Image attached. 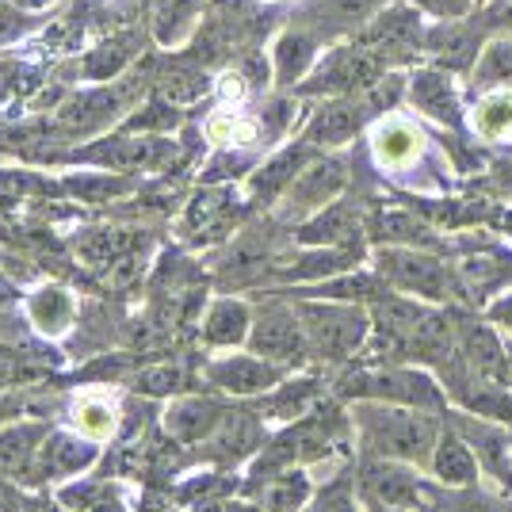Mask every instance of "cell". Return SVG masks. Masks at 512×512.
I'll return each instance as SVG.
<instances>
[{
    "instance_id": "1",
    "label": "cell",
    "mask_w": 512,
    "mask_h": 512,
    "mask_svg": "<svg viewBox=\"0 0 512 512\" xmlns=\"http://www.w3.org/2000/svg\"><path fill=\"white\" fill-rule=\"evenodd\" d=\"M360 432L367 448L386 459H425L436 444V421L417 413V409H390V406H363Z\"/></svg>"
},
{
    "instance_id": "2",
    "label": "cell",
    "mask_w": 512,
    "mask_h": 512,
    "mask_svg": "<svg viewBox=\"0 0 512 512\" xmlns=\"http://www.w3.org/2000/svg\"><path fill=\"white\" fill-rule=\"evenodd\" d=\"M299 318L302 329H306V341L321 360H348L363 344V333H367V318L356 306L306 302V306H299Z\"/></svg>"
},
{
    "instance_id": "3",
    "label": "cell",
    "mask_w": 512,
    "mask_h": 512,
    "mask_svg": "<svg viewBox=\"0 0 512 512\" xmlns=\"http://www.w3.org/2000/svg\"><path fill=\"white\" fill-rule=\"evenodd\" d=\"M341 394L352 398H379V402H402V406H440L436 386L417 371H379V375H352L341 383Z\"/></svg>"
},
{
    "instance_id": "4",
    "label": "cell",
    "mask_w": 512,
    "mask_h": 512,
    "mask_svg": "<svg viewBox=\"0 0 512 512\" xmlns=\"http://www.w3.org/2000/svg\"><path fill=\"white\" fill-rule=\"evenodd\" d=\"M249 348L256 356L283 367V363H299L310 341H306V329H302V318L295 310H268L256 318L253 333H249Z\"/></svg>"
},
{
    "instance_id": "5",
    "label": "cell",
    "mask_w": 512,
    "mask_h": 512,
    "mask_svg": "<svg viewBox=\"0 0 512 512\" xmlns=\"http://www.w3.org/2000/svg\"><path fill=\"white\" fill-rule=\"evenodd\" d=\"M207 379L230 394H264V390L279 386L283 367L256 356V352L253 356H226V360H214L207 367Z\"/></svg>"
},
{
    "instance_id": "6",
    "label": "cell",
    "mask_w": 512,
    "mask_h": 512,
    "mask_svg": "<svg viewBox=\"0 0 512 512\" xmlns=\"http://www.w3.org/2000/svg\"><path fill=\"white\" fill-rule=\"evenodd\" d=\"M360 490L367 501L386 505V509H409V505H417V497H421L417 478H413L406 467L383 463V459H371V463L360 470Z\"/></svg>"
},
{
    "instance_id": "7",
    "label": "cell",
    "mask_w": 512,
    "mask_h": 512,
    "mask_svg": "<svg viewBox=\"0 0 512 512\" xmlns=\"http://www.w3.org/2000/svg\"><path fill=\"white\" fill-rule=\"evenodd\" d=\"M222 421H226V409L218 406L214 398H176L165 409L161 428L176 444H199V440H211V432Z\"/></svg>"
},
{
    "instance_id": "8",
    "label": "cell",
    "mask_w": 512,
    "mask_h": 512,
    "mask_svg": "<svg viewBox=\"0 0 512 512\" xmlns=\"http://www.w3.org/2000/svg\"><path fill=\"white\" fill-rule=\"evenodd\" d=\"M383 264V276L406 291H417V295H428V299H444L451 287L444 268L432 260V256L421 253H383L379 256Z\"/></svg>"
},
{
    "instance_id": "9",
    "label": "cell",
    "mask_w": 512,
    "mask_h": 512,
    "mask_svg": "<svg viewBox=\"0 0 512 512\" xmlns=\"http://www.w3.org/2000/svg\"><path fill=\"white\" fill-rule=\"evenodd\" d=\"M253 333V318H249V306L237 299H218L207 310V321H203V337L207 344H218V348H234V344L249 341Z\"/></svg>"
},
{
    "instance_id": "10",
    "label": "cell",
    "mask_w": 512,
    "mask_h": 512,
    "mask_svg": "<svg viewBox=\"0 0 512 512\" xmlns=\"http://www.w3.org/2000/svg\"><path fill=\"white\" fill-rule=\"evenodd\" d=\"M69 421H73V432H81L88 440L104 444V440H111L115 425H119V409H115V402L107 398L104 390H88V394H81L73 402Z\"/></svg>"
},
{
    "instance_id": "11",
    "label": "cell",
    "mask_w": 512,
    "mask_h": 512,
    "mask_svg": "<svg viewBox=\"0 0 512 512\" xmlns=\"http://www.w3.org/2000/svg\"><path fill=\"white\" fill-rule=\"evenodd\" d=\"M73 299H69V291L62 287H39L31 302H27V314L35 321V329L43 333V337H62L65 329L73 325Z\"/></svg>"
},
{
    "instance_id": "12",
    "label": "cell",
    "mask_w": 512,
    "mask_h": 512,
    "mask_svg": "<svg viewBox=\"0 0 512 512\" xmlns=\"http://www.w3.org/2000/svg\"><path fill=\"white\" fill-rule=\"evenodd\" d=\"M100 455V444L96 440H88V436H50L46 440V467L54 470V474H77V470H85L92 459Z\"/></svg>"
},
{
    "instance_id": "13",
    "label": "cell",
    "mask_w": 512,
    "mask_h": 512,
    "mask_svg": "<svg viewBox=\"0 0 512 512\" xmlns=\"http://www.w3.org/2000/svg\"><path fill=\"white\" fill-rule=\"evenodd\" d=\"M43 448V425L0 428V474H20Z\"/></svg>"
},
{
    "instance_id": "14",
    "label": "cell",
    "mask_w": 512,
    "mask_h": 512,
    "mask_svg": "<svg viewBox=\"0 0 512 512\" xmlns=\"http://www.w3.org/2000/svg\"><path fill=\"white\" fill-rule=\"evenodd\" d=\"M310 497V482L302 470H283V474H272L268 486L260 490V509L264 512H302Z\"/></svg>"
},
{
    "instance_id": "15",
    "label": "cell",
    "mask_w": 512,
    "mask_h": 512,
    "mask_svg": "<svg viewBox=\"0 0 512 512\" xmlns=\"http://www.w3.org/2000/svg\"><path fill=\"white\" fill-rule=\"evenodd\" d=\"M417 150H421V138L402 119H390V123H383V127L375 130V153H379V161L390 165V169L409 165L417 157Z\"/></svg>"
},
{
    "instance_id": "16",
    "label": "cell",
    "mask_w": 512,
    "mask_h": 512,
    "mask_svg": "<svg viewBox=\"0 0 512 512\" xmlns=\"http://www.w3.org/2000/svg\"><path fill=\"white\" fill-rule=\"evenodd\" d=\"M467 360L470 367H474V375L478 379H490V383H505V363H509V356H505V348L493 341L486 329H470L467 333Z\"/></svg>"
},
{
    "instance_id": "17",
    "label": "cell",
    "mask_w": 512,
    "mask_h": 512,
    "mask_svg": "<svg viewBox=\"0 0 512 512\" xmlns=\"http://www.w3.org/2000/svg\"><path fill=\"white\" fill-rule=\"evenodd\" d=\"M436 474L448 482V486H470L474 482V455L467 451V444L459 436H444L436 444V459H432Z\"/></svg>"
},
{
    "instance_id": "18",
    "label": "cell",
    "mask_w": 512,
    "mask_h": 512,
    "mask_svg": "<svg viewBox=\"0 0 512 512\" xmlns=\"http://www.w3.org/2000/svg\"><path fill=\"white\" fill-rule=\"evenodd\" d=\"M260 428L249 421V417H226L222 425L211 432V440H218V444H211V455L214 459H237V455H245V451H253L260 440Z\"/></svg>"
},
{
    "instance_id": "19",
    "label": "cell",
    "mask_w": 512,
    "mask_h": 512,
    "mask_svg": "<svg viewBox=\"0 0 512 512\" xmlns=\"http://www.w3.org/2000/svg\"><path fill=\"white\" fill-rule=\"evenodd\" d=\"M46 379V371L31 360L23 348H12V344H0V390H12V386H27Z\"/></svg>"
},
{
    "instance_id": "20",
    "label": "cell",
    "mask_w": 512,
    "mask_h": 512,
    "mask_svg": "<svg viewBox=\"0 0 512 512\" xmlns=\"http://www.w3.org/2000/svg\"><path fill=\"white\" fill-rule=\"evenodd\" d=\"M474 127L486 138H505L512 134V92H493L474 111Z\"/></svg>"
},
{
    "instance_id": "21",
    "label": "cell",
    "mask_w": 512,
    "mask_h": 512,
    "mask_svg": "<svg viewBox=\"0 0 512 512\" xmlns=\"http://www.w3.org/2000/svg\"><path fill=\"white\" fill-rule=\"evenodd\" d=\"M341 180H344V172L341 165H318V169L310 172V176H302L299 180V188H295V195H299V203H306V207H314V203H325L329 195L341 188Z\"/></svg>"
},
{
    "instance_id": "22",
    "label": "cell",
    "mask_w": 512,
    "mask_h": 512,
    "mask_svg": "<svg viewBox=\"0 0 512 512\" xmlns=\"http://www.w3.org/2000/svg\"><path fill=\"white\" fill-rule=\"evenodd\" d=\"M134 390L138 394H153V398H172L184 390V371L172 367V363H161V367H146L134 375Z\"/></svg>"
},
{
    "instance_id": "23",
    "label": "cell",
    "mask_w": 512,
    "mask_h": 512,
    "mask_svg": "<svg viewBox=\"0 0 512 512\" xmlns=\"http://www.w3.org/2000/svg\"><path fill=\"white\" fill-rule=\"evenodd\" d=\"M470 444L482 451V463L490 470H497L501 478H509L512 474V463H509V440L501 436V432H493V428H470Z\"/></svg>"
},
{
    "instance_id": "24",
    "label": "cell",
    "mask_w": 512,
    "mask_h": 512,
    "mask_svg": "<svg viewBox=\"0 0 512 512\" xmlns=\"http://www.w3.org/2000/svg\"><path fill=\"white\" fill-rule=\"evenodd\" d=\"M211 138L214 142H245V138H253V130L249 127H237L234 115H214L211 119Z\"/></svg>"
},
{
    "instance_id": "25",
    "label": "cell",
    "mask_w": 512,
    "mask_h": 512,
    "mask_svg": "<svg viewBox=\"0 0 512 512\" xmlns=\"http://www.w3.org/2000/svg\"><path fill=\"white\" fill-rule=\"evenodd\" d=\"M306 512H352V497H348L344 486H333V490L321 493L318 501H314Z\"/></svg>"
},
{
    "instance_id": "26",
    "label": "cell",
    "mask_w": 512,
    "mask_h": 512,
    "mask_svg": "<svg viewBox=\"0 0 512 512\" xmlns=\"http://www.w3.org/2000/svg\"><path fill=\"white\" fill-rule=\"evenodd\" d=\"M425 8L432 12H440V16H459V12H467V0H421Z\"/></svg>"
},
{
    "instance_id": "27",
    "label": "cell",
    "mask_w": 512,
    "mask_h": 512,
    "mask_svg": "<svg viewBox=\"0 0 512 512\" xmlns=\"http://www.w3.org/2000/svg\"><path fill=\"white\" fill-rule=\"evenodd\" d=\"M497 318L505 321V325H512V302H505V306H501V310H497Z\"/></svg>"
},
{
    "instance_id": "28",
    "label": "cell",
    "mask_w": 512,
    "mask_h": 512,
    "mask_svg": "<svg viewBox=\"0 0 512 512\" xmlns=\"http://www.w3.org/2000/svg\"><path fill=\"white\" fill-rule=\"evenodd\" d=\"M383 512H390V509H383Z\"/></svg>"
}]
</instances>
